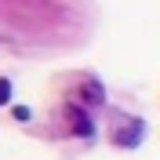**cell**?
<instances>
[{"instance_id":"cell-3","label":"cell","mask_w":160,"mask_h":160,"mask_svg":"<svg viewBox=\"0 0 160 160\" xmlns=\"http://www.w3.org/2000/svg\"><path fill=\"white\" fill-rule=\"evenodd\" d=\"M73 131H80V135H91V120L80 117V113H73Z\"/></svg>"},{"instance_id":"cell-1","label":"cell","mask_w":160,"mask_h":160,"mask_svg":"<svg viewBox=\"0 0 160 160\" xmlns=\"http://www.w3.org/2000/svg\"><path fill=\"white\" fill-rule=\"evenodd\" d=\"M113 142H117V146H138L142 142V124H128V131H117Z\"/></svg>"},{"instance_id":"cell-4","label":"cell","mask_w":160,"mask_h":160,"mask_svg":"<svg viewBox=\"0 0 160 160\" xmlns=\"http://www.w3.org/2000/svg\"><path fill=\"white\" fill-rule=\"evenodd\" d=\"M8 98H11V80L0 77V106H8Z\"/></svg>"},{"instance_id":"cell-2","label":"cell","mask_w":160,"mask_h":160,"mask_svg":"<svg viewBox=\"0 0 160 160\" xmlns=\"http://www.w3.org/2000/svg\"><path fill=\"white\" fill-rule=\"evenodd\" d=\"M84 98H88L91 106L106 102V91H102V84H98V80H84Z\"/></svg>"}]
</instances>
